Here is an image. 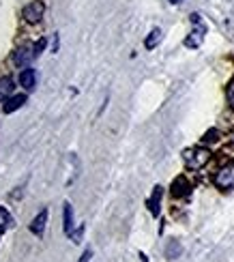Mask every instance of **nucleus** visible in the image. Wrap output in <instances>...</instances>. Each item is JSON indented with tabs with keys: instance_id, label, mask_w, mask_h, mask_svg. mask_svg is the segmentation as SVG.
Masks as SVG:
<instances>
[{
	"instance_id": "nucleus-1",
	"label": "nucleus",
	"mask_w": 234,
	"mask_h": 262,
	"mask_svg": "<svg viewBox=\"0 0 234 262\" xmlns=\"http://www.w3.org/2000/svg\"><path fill=\"white\" fill-rule=\"evenodd\" d=\"M213 157V152L206 146H192L183 150V161L189 170H202Z\"/></svg>"
},
{
	"instance_id": "nucleus-2",
	"label": "nucleus",
	"mask_w": 234,
	"mask_h": 262,
	"mask_svg": "<svg viewBox=\"0 0 234 262\" xmlns=\"http://www.w3.org/2000/svg\"><path fill=\"white\" fill-rule=\"evenodd\" d=\"M192 24H194V28H192V32H189V35L185 37V48L198 50V48L204 43V37H206L208 28H206L204 19H202V15H200V13H192Z\"/></svg>"
},
{
	"instance_id": "nucleus-3",
	"label": "nucleus",
	"mask_w": 234,
	"mask_h": 262,
	"mask_svg": "<svg viewBox=\"0 0 234 262\" xmlns=\"http://www.w3.org/2000/svg\"><path fill=\"white\" fill-rule=\"evenodd\" d=\"M213 183H215V187L221 189V191L234 189V161H226L224 166L215 172Z\"/></svg>"
},
{
	"instance_id": "nucleus-4",
	"label": "nucleus",
	"mask_w": 234,
	"mask_h": 262,
	"mask_svg": "<svg viewBox=\"0 0 234 262\" xmlns=\"http://www.w3.org/2000/svg\"><path fill=\"white\" fill-rule=\"evenodd\" d=\"M43 13H46V5H43L41 0H35V3L26 5L24 11H22V15H24V19L28 21V24H37V21H41Z\"/></svg>"
},
{
	"instance_id": "nucleus-5",
	"label": "nucleus",
	"mask_w": 234,
	"mask_h": 262,
	"mask_svg": "<svg viewBox=\"0 0 234 262\" xmlns=\"http://www.w3.org/2000/svg\"><path fill=\"white\" fill-rule=\"evenodd\" d=\"M192 189H194V185H192V181L185 177V174L176 177V179L172 181V187H170V191H172L174 198H187V195L192 193Z\"/></svg>"
},
{
	"instance_id": "nucleus-6",
	"label": "nucleus",
	"mask_w": 234,
	"mask_h": 262,
	"mask_svg": "<svg viewBox=\"0 0 234 262\" xmlns=\"http://www.w3.org/2000/svg\"><path fill=\"white\" fill-rule=\"evenodd\" d=\"M32 58H37V56H35V48H30V46H22L13 52V62L17 64V67L26 69Z\"/></svg>"
},
{
	"instance_id": "nucleus-7",
	"label": "nucleus",
	"mask_w": 234,
	"mask_h": 262,
	"mask_svg": "<svg viewBox=\"0 0 234 262\" xmlns=\"http://www.w3.org/2000/svg\"><path fill=\"white\" fill-rule=\"evenodd\" d=\"M161 198H163V187L161 185H155L151 198L146 200V206H148V211H151L153 217H159V213H161Z\"/></svg>"
},
{
	"instance_id": "nucleus-8",
	"label": "nucleus",
	"mask_w": 234,
	"mask_h": 262,
	"mask_svg": "<svg viewBox=\"0 0 234 262\" xmlns=\"http://www.w3.org/2000/svg\"><path fill=\"white\" fill-rule=\"evenodd\" d=\"M46 224H48V209H41L30 224V232L37 234V236H43V232H46Z\"/></svg>"
},
{
	"instance_id": "nucleus-9",
	"label": "nucleus",
	"mask_w": 234,
	"mask_h": 262,
	"mask_svg": "<svg viewBox=\"0 0 234 262\" xmlns=\"http://www.w3.org/2000/svg\"><path fill=\"white\" fill-rule=\"evenodd\" d=\"M62 230H65L67 236H71V232L75 230L73 228V209H71L69 202L62 204Z\"/></svg>"
},
{
	"instance_id": "nucleus-10",
	"label": "nucleus",
	"mask_w": 234,
	"mask_h": 262,
	"mask_svg": "<svg viewBox=\"0 0 234 262\" xmlns=\"http://www.w3.org/2000/svg\"><path fill=\"white\" fill-rule=\"evenodd\" d=\"M26 103V95H15V97H9V99L5 101V105H3V110H5V114H11V112H15V110H19L22 105Z\"/></svg>"
},
{
	"instance_id": "nucleus-11",
	"label": "nucleus",
	"mask_w": 234,
	"mask_h": 262,
	"mask_svg": "<svg viewBox=\"0 0 234 262\" xmlns=\"http://www.w3.org/2000/svg\"><path fill=\"white\" fill-rule=\"evenodd\" d=\"M35 82H37V75H35V69H30V67H26L24 71L19 73V84L24 86L26 91H32L35 89Z\"/></svg>"
},
{
	"instance_id": "nucleus-12",
	"label": "nucleus",
	"mask_w": 234,
	"mask_h": 262,
	"mask_svg": "<svg viewBox=\"0 0 234 262\" xmlns=\"http://www.w3.org/2000/svg\"><path fill=\"white\" fill-rule=\"evenodd\" d=\"M161 39H163L161 28H153L148 35H146V39H144V48H146V50H155L161 43Z\"/></svg>"
},
{
	"instance_id": "nucleus-13",
	"label": "nucleus",
	"mask_w": 234,
	"mask_h": 262,
	"mask_svg": "<svg viewBox=\"0 0 234 262\" xmlns=\"http://www.w3.org/2000/svg\"><path fill=\"white\" fill-rule=\"evenodd\" d=\"M13 89H15V82H13V78H9V75H5V78H0V101H7L9 99V95L13 93Z\"/></svg>"
},
{
	"instance_id": "nucleus-14",
	"label": "nucleus",
	"mask_w": 234,
	"mask_h": 262,
	"mask_svg": "<svg viewBox=\"0 0 234 262\" xmlns=\"http://www.w3.org/2000/svg\"><path fill=\"white\" fill-rule=\"evenodd\" d=\"M181 254H183V245L178 241H170L168 245H165V258H168V260H174Z\"/></svg>"
},
{
	"instance_id": "nucleus-15",
	"label": "nucleus",
	"mask_w": 234,
	"mask_h": 262,
	"mask_svg": "<svg viewBox=\"0 0 234 262\" xmlns=\"http://www.w3.org/2000/svg\"><path fill=\"white\" fill-rule=\"evenodd\" d=\"M11 224H13V217L9 215L7 209H3V206H0V232H5L7 228H11Z\"/></svg>"
},
{
	"instance_id": "nucleus-16",
	"label": "nucleus",
	"mask_w": 234,
	"mask_h": 262,
	"mask_svg": "<svg viewBox=\"0 0 234 262\" xmlns=\"http://www.w3.org/2000/svg\"><path fill=\"white\" fill-rule=\"evenodd\" d=\"M202 142L204 144H215V142H219V131L217 129H208L204 134V138H202Z\"/></svg>"
},
{
	"instance_id": "nucleus-17",
	"label": "nucleus",
	"mask_w": 234,
	"mask_h": 262,
	"mask_svg": "<svg viewBox=\"0 0 234 262\" xmlns=\"http://www.w3.org/2000/svg\"><path fill=\"white\" fill-rule=\"evenodd\" d=\"M226 99H228V105H230V107H234V78L230 80L228 89H226Z\"/></svg>"
},
{
	"instance_id": "nucleus-18",
	"label": "nucleus",
	"mask_w": 234,
	"mask_h": 262,
	"mask_svg": "<svg viewBox=\"0 0 234 262\" xmlns=\"http://www.w3.org/2000/svg\"><path fill=\"white\" fill-rule=\"evenodd\" d=\"M82 236H84V226H80L77 230H73V232H71L73 243H82Z\"/></svg>"
},
{
	"instance_id": "nucleus-19",
	"label": "nucleus",
	"mask_w": 234,
	"mask_h": 262,
	"mask_svg": "<svg viewBox=\"0 0 234 262\" xmlns=\"http://www.w3.org/2000/svg\"><path fill=\"white\" fill-rule=\"evenodd\" d=\"M46 46H48V39H39L37 46H32V48H35V56H39V54L46 50Z\"/></svg>"
},
{
	"instance_id": "nucleus-20",
	"label": "nucleus",
	"mask_w": 234,
	"mask_h": 262,
	"mask_svg": "<svg viewBox=\"0 0 234 262\" xmlns=\"http://www.w3.org/2000/svg\"><path fill=\"white\" fill-rule=\"evenodd\" d=\"M91 258H93V249H86V252L80 256V260H77V262H91Z\"/></svg>"
},
{
	"instance_id": "nucleus-21",
	"label": "nucleus",
	"mask_w": 234,
	"mask_h": 262,
	"mask_svg": "<svg viewBox=\"0 0 234 262\" xmlns=\"http://www.w3.org/2000/svg\"><path fill=\"white\" fill-rule=\"evenodd\" d=\"M140 258H142V262H148V258H146V254H142V252H140Z\"/></svg>"
},
{
	"instance_id": "nucleus-22",
	"label": "nucleus",
	"mask_w": 234,
	"mask_h": 262,
	"mask_svg": "<svg viewBox=\"0 0 234 262\" xmlns=\"http://www.w3.org/2000/svg\"><path fill=\"white\" fill-rule=\"evenodd\" d=\"M170 3H172V5H178V3H183V0H170Z\"/></svg>"
},
{
	"instance_id": "nucleus-23",
	"label": "nucleus",
	"mask_w": 234,
	"mask_h": 262,
	"mask_svg": "<svg viewBox=\"0 0 234 262\" xmlns=\"http://www.w3.org/2000/svg\"><path fill=\"white\" fill-rule=\"evenodd\" d=\"M232 142H234V134H232Z\"/></svg>"
},
{
	"instance_id": "nucleus-24",
	"label": "nucleus",
	"mask_w": 234,
	"mask_h": 262,
	"mask_svg": "<svg viewBox=\"0 0 234 262\" xmlns=\"http://www.w3.org/2000/svg\"><path fill=\"white\" fill-rule=\"evenodd\" d=\"M0 234H3V232H0Z\"/></svg>"
}]
</instances>
